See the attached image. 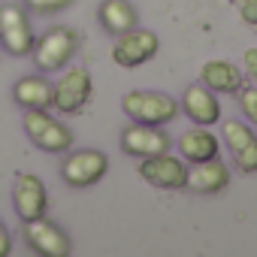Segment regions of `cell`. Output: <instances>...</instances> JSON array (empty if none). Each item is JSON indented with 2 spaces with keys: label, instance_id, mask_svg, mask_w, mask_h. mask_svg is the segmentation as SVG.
<instances>
[{
  "label": "cell",
  "instance_id": "6da1fadb",
  "mask_svg": "<svg viewBox=\"0 0 257 257\" xmlns=\"http://www.w3.org/2000/svg\"><path fill=\"white\" fill-rule=\"evenodd\" d=\"M76 52H79V34L73 28H52L40 40H34L31 58L40 73H58L73 61Z\"/></svg>",
  "mask_w": 257,
  "mask_h": 257
},
{
  "label": "cell",
  "instance_id": "7a4b0ae2",
  "mask_svg": "<svg viewBox=\"0 0 257 257\" xmlns=\"http://www.w3.org/2000/svg\"><path fill=\"white\" fill-rule=\"evenodd\" d=\"M22 124H25L28 140L49 155H61L73 149V131L67 124H61L58 118H52L49 109H25Z\"/></svg>",
  "mask_w": 257,
  "mask_h": 257
},
{
  "label": "cell",
  "instance_id": "3957f363",
  "mask_svg": "<svg viewBox=\"0 0 257 257\" xmlns=\"http://www.w3.org/2000/svg\"><path fill=\"white\" fill-rule=\"evenodd\" d=\"M121 109L131 121H143V124H170L179 115V103L176 97L164 94V91H131L121 97Z\"/></svg>",
  "mask_w": 257,
  "mask_h": 257
},
{
  "label": "cell",
  "instance_id": "277c9868",
  "mask_svg": "<svg viewBox=\"0 0 257 257\" xmlns=\"http://www.w3.org/2000/svg\"><path fill=\"white\" fill-rule=\"evenodd\" d=\"M34 28L25 13V7L4 4L0 7V46H4L13 58H28L34 49Z\"/></svg>",
  "mask_w": 257,
  "mask_h": 257
},
{
  "label": "cell",
  "instance_id": "5b68a950",
  "mask_svg": "<svg viewBox=\"0 0 257 257\" xmlns=\"http://www.w3.org/2000/svg\"><path fill=\"white\" fill-rule=\"evenodd\" d=\"M91 91H94L91 73L85 67H73L52 85V106L64 115H76L88 106Z\"/></svg>",
  "mask_w": 257,
  "mask_h": 257
},
{
  "label": "cell",
  "instance_id": "8992f818",
  "mask_svg": "<svg viewBox=\"0 0 257 257\" xmlns=\"http://www.w3.org/2000/svg\"><path fill=\"white\" fill-rule=\"evenodd\" d=\"M109 173V158L97 149H79L70 152L61 164V179L70 188H91Z\"/></svg>",
  "mask_w": 257,
  "mask_h": 257
},
{
  "label": "cell",
  "instance_id": "52a82bcc",
  "mask_svg": "<svg viewBox=\"0 0 257 257\" xmlns=\"http://www.w3.org/2000/svg\"><path fill=\"white\" fill-rule=\"evenodd\" d=\"M158 49H161V40L155 31L134 28V31L118 34L115 49H112V61L124 70H134V67H143L146 61H152L158 55Z\"/></svg>",
  "mask_w": 257,
  "mask_h": 257
},
{
  "label": "cell",
  "instance_id": "ba28073f",
  "mask_svg": "<svg viewBox=\"0 0 257 257\" xmlns=\"http://www.w3.org/2000/svg\"><path fill=\"white\" fill-rule=\"evenodd\" d=\"M140 176L161 191H182L188 185V164L182 158H173L170 152H161L140 161Z\"/></svg>",
  "mask_w": 257,
  "mask_h": 257
},
{
  "label": "cell",
  "instance_id": "9c48e42d",
  "mask_svg": "<svg viewBox=\"0 0 257 257\" xmlns=\"http://www.w3.org/2000/svg\"><path fill=\"white\" fill-rule=\"evenodd\" d=\"M25 242L40 257H67L73 251L70 236L55 221H49L46 215L43 218H34V221H25Z\"/></svg>",
  "mask_w": 257,
  "mask_h": 257
},
{
  "label": "cell",
  "instance_id": "30bf717a",
  "mask_svg": "<svg viewBox=\"0 0 257 257\" xmlns=\"http://www.w3.org/2000/svg\"><path fill=\"white\" fill-rule=\"evenodd\" d=\"M13 206H16V215L22 218V224L34 221V218H43L46 209H49L46 182L34 173H19L16 185H13Z\"/></svg>",
  "mask_w": 257,
  "mask_h": 257
},
{
  "label": "cell",
  "instance_id": "8fae6325",
  "mask_svg": "<svg viewBox=\"0 0 257 257\" xmlns=\"http://www.w3.org/2000/svg\"><path fill=\"white\" fill-rule=\"evenodd\" d=\"M121 152L131 155V158H152L161 152H170V137L161 131L158 124H143L134 121L121 131Z\"/></svg>",
  "mask_w": 257,
  "mask_h": 257
},
{
  "label": "cell",
  "instance_id": "7c38bea8",
  "mask_svg": "<svg viewBox=\"0 0 257 257\" xmlns=\"http://www.w3.org/2000/svg\"><path fill=\"white\" fill-rule=\"evenodd\" d=\"M179 109H182L194 124H203V127L218 124V118H221V100H218V94H215V91H209L203 82H200V85H188V88H185Z\"/></svg>",
  "mask_w": 257,
  "mask_h": 257
},
{
  "label": "cell",
  "instance_id": "4fadbf2b",
  "mask_svg": "<svg viewBox=\"0 0 257 257\" xmlns=\"http://www.w3.org/2000/svg\"><path fill=\"white\" fill-rule=\"evenodd\" d=\"M200 82L215 91V94H236L242 85H245V73L233 64V61H221V58H212L200 67Z\"/></svg>",
  "mask_w": 257,
  "mask_h": 257
},
{
  "label": "cell",
  "instance_id": "5bb4252c",
  "mask_svg": "<svg viewBox=\"0 0 257 257\" xmlns=\"http://www.w3.org/2000/svg\"><path fill=\"white\" fill-rule=\"evenodd\" d=\"M227 185H230V170L218 158H212L203 164H191L185 188H191L197 194H221V191H227Z\"/></svg>",
  "mask_w": 257,
  "mask_h": 257
},
{
  "label": "cell",
  "instance_id": "9a60e30c",
  "mask_svg": "<svg viewBox=\"0 0 257 257\" xmlns=\"http://www.w3.org/2000/svg\"><path fill=\"white\" fill-rule=\"evenodd\" d=\"M97 19H100L103 31L112 37H118L124 31H134L140 25V16H137L131 0H103L100 10H97Z\"/></svg>",
  "mask_w": 257,
  "mask_h": 257
},
{
  "label": "cell",
  "instance_id": "2e32d148",
  "mask_svg": "<svg viewBox=\"0 0 257 257\" xmlns=\"http://www.w3.org/2000/svg\"><path fill=\"white\" fill-rule=\"evenodd\" d=\"M179 152H182V161L188 164H203V161H212L218 158V140L206 131L203 124L191 127L179 137Z\"/></svg>",
  "mask_w": 257,
  "mask_h": 257
},
{
  "label": "cell",
  "instance_id": "e0dca14e",
  "mask_svg": "<svg viewBox=\"0 0 257 257\" xmlns=\"http://www.w3.org/2000/svg\"><path fill=\"white\" fill-rule=\"evenodd\" d=\"M13 100L22 109H49L52 106V82L46 76H22L13 85Z\"/></svg>",
  "mask_w": 257,
  "mask_h": 257
},
{
  "label": "cell",
  "instance_id": "ac0fdd59",
  "mask_svg": "<svg viewBox=\"0 0 257 257\" xmlns=\"http://www.w3.org/2000/svg\"><path fill=\"white\" fill-rule=\"evenodd\" d=\"M221 134H224V146L230 152H239L242 146H248L254 140V131H251L248 124H242V121H224Z\"/></svg>",
  "mask_w": 257,
  "mask_h": 257
},
{
  "label": "cell",
  "instance_id": "d6986e66",
  "mask_svg": "<svg viewBox=\"0 0 257 257\" xmlns=\"http://www.w3.org/2000/svg\"><path fill=\"white\" fill-rule=\"evenodd\" d=\"M233 164H236L242 173H257V137H254L248 146H242L239 152H233Z\"/></svg>",
  "mask_w": 257,
  "mask_h": 257
},
{
  "label": "cell",
  "instance_id": "ffe728a7",
  "mask_svg": "<svg viewBox=\"0 0 257 257\" xmlns=\"http://www.w3.org/2000/svg\"><path fill=\"white\" fill-rule=\"evenodd\" d=\"M236 97H239V106H242V115L251 121V124H257V85L254 88H239L236 91Z\"/></svg>",
  "mask_w": 257,
  "mask_h": 257
},
{
  "label": "cell",
  "instance_id": "44dd1931",
  "mask_svg": "<svg viewBox=\"0 0 257 257\" xmlns=\"http://www.w3.org/2000/svg\"><path fill=\"white\" fill-rule=\"evenodd\" d=\"M25 4H28V10H34L40 16H55V13L70 10L76 0H25Z\"/></svg>",
  "mask_w": 257,
  "mask_h": 257
},
{
  "label": "cell",
  "instance_id": "7402d4cb",
  "mask_svg": "<svg viewBox=\"0 0 257 257\" xmlns=\"http://www.w3.org/2000/svg\"><path fill=\"white\" fill-rule=\"evenodd\" d=\"M236 10H239L245 25L257 28V0H236Z\"/></svg>",
  "mask_w": 257,
  "mask_h": 257
},
{
  "label": "cell",
  "instance_id": "603a6c76",
  "mask_svg": "<svg viewBox=\"0 0 257 257\" xmlns=\"http://www.w3.org/2000/svg\"><path fill=\"white\" fill-rule=\"evenodd\" d=\"M242 67H245V76L257 85V49H245V55H242Z\"/></svg>",
  "mask_w": 257,
  "mask_h": 257
},
{
  "label": "cell",
  "instance_id": "cb8c5ba5",
  "mask_svg": "<svg viewBox=\"0 0 257 257\" xmlns=\"http://www.w3.org/2000/svg\"><path fill=\"white\" fill-rule=\"evenodd\" d=\"M13 254V236L7 230V224L0 221V257H10Z\"/></svg>",
  "mask_w": 257,
  "mask_h": 257
}]
</instances>
